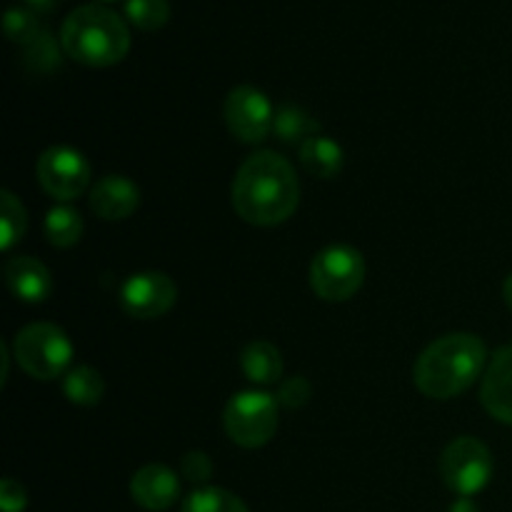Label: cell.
<instances>
[{
  "mask_svg": "<svg viewBox=\"0 0 512 512\" xmlns=\"http://www.w3.org/2000/svg\"><path fill=\"white\" fill-rule=\"evenodd\" d=\"M233 208L245 223L270 228L295 213L300 183L295 168L273 150L253 153L238 168L233 180Z\"/></svg>",
  "mask_w": 512,
  "mask_h": 512,
  "instance_id": "cell-1",
  "label": "cell"
},
{
  "mask_svg": "<svg viewBox=\"0 0 512 512\" xmlns=\"http://www.w3.org/2000/svg\"><path fill=\"white\" fill-rule=\"evenodd\" d=\"M488 363L485 343L473 333H450L430 343L415 360V388L433 400L465 393Z\"/></svg>",
  "mask_w": 512,
  "mask_h": 512,
  "instance_id": "cell-2",
  "label": "cell"
},
{
  "mask_svg": "<svg viewBox=\"0 0 512 512\" xmlns=\"http://www.w3.org/2000/svg\"><path fill=\"white\" fill-rule=\"evenodd\" d=\"M63 50L78 63L105 68L125 58L130 48V30L115 10L88 3L75 8L60 28Z\"/></svg>",
  "mask_w": 512,
  "mask_h": 512,
  "instance_id": "cell-3",
  "label": "cell"
},
{
  "mask_svg": "<svg viewBox=\"0 0 512 512\" xmlns=\"http://www.w3.org/2000/svg\"><path fill=\"white\" fill-rule=\"evenodd\" d=\"M13 355L30 378L53 380L68 370L73 360V343L58 325L33 323L15 335Z\"/></svg>",
  "mask_w": 512,
  "mask_h": 512,
  "instance_id": "cell-4",
  "label": "cell"
},
{
  "mask_svg": "<svg viewBox=\"0 0 512 512\" xmlns=\"http://www.w3.org/2000/svg\"><path fill=\"white\" fill-rule=\"evenodd\" d=\"M223 428L240 448H263L278 430V400L260 390L233 395L225 405Z\"/></svg>",
  "mask_w": 512,
  "mask_h": 512,
  "instance_id": "cell-5",
  "label": "cell"
},
{
  "mask_svg": "<svg viewBox=\"0 0 512 512\" xmlns=\"http://www.w3.org/2000/svg\"><path fill=\"white\" fill-rule=\"evenodd\" d=\"M365 280V260L353 245H330L315 255L310 265V285L315 295L330 303L350 300Z\"/></svg>",
  "mask_w": 512,
  "mask_h": 512,
  "instance_id": "cell-6",
  "label": "cell"
},
{
  "mask_svg": "<svg viewBox=\"0 0 512 512\" xmlns=\"http://www.w3.org/2000/svg\"><path fill=\"white\" fill-rule=\"evenodd\" d=\"M440 475L460 498H473L493 478V455L488 445L470 435L455 438L440 455Z\"/></svg>",
  "mask_w": 512,
  "mask_h": 512,
  "instance_id": "cell-7",
  "label": "cell"
},
{
  "mask_svg": "<svg viewBox=\"0 0 512 512\" xmlns=\"http://www.w3.org/2000/svg\"><path fill=\"white\" fill-rule=\"evenodd\" d=\"M38 183L50 198L73 200L88 188L90 165L80 150L70 145H53L45 150L35 165Z\"/></svg>",
  "mask_w": 512,
  "mask_h": 512,
  "instance_id": "cell-8",
  "label": "cell"
},
{
  "mask_svg": "<svg viewBox=\"0 0 512 512\" xmlns=\"http://www.w3.org/2000/svg\"><path fill=\"white\" fill-rule=\"evenodd\" d=\"M223 115L230 133L240 143H260L273 133V105H270L268 95L253 85H238L230 90L223 105Z\"/></svg>",
  "mask_w": 512,
  "mask_h": 512,
  "instance_id": "cell-9",
  "label": "cell"
},
{
  "mask_svg": "<svg viewBox=\"0 0 512 512\" xmlns=\"http://www.w3.org/2000/svg\"><path fill=\"white\" fill-rule=\"evenodd\" d=\"M178 300V285L165 273H135L120 288V305L128 315L140 320H155L168 313Z\"/></svg>",
  "mask_w": 512,
  "mask_h": 512,
  "instance_id": "cell-10",
  "label": "cell"
},
{
  "mask_svg": "<svg viewBox=\"0 0 512 512\" xmlns=\"http://www.w3.org/2000/svg\"><path fill=\"white\" fill-rule=\"evenodd\" d=\"M480 403L495 420L512 425V345L490 358L480 385Z\"/></svg>",
  "mask_w": 512,
  "mask_h": 512,
  "instance_id": "cell-11",
  "label": "cell"
},
{
  "mask_svg": "<svg viewBox=\"0 0 512 512\" xmlns=\"http://www.w3.org/2000/svg\"><path fill=\"white\" fill-rule=\"evenodd\" d=\"M130 495L140 508L150 512L168 510L180 498V480L168 465H145L130 480Z\"/></svg>",
  "mask_w": 512,
  "mask_h": 512,
  "instance_id": "cell-12",
  "label": "cell"
},
{
  "mask_svg": "<svg viewBox=\"0 0 512 512\" xmlns=\"http://www.w3.org/2000/svg\"><path fill=\"white\" fill-rule=\"evenodd\" d=\"M140 190L123 175H105L90 190V208L103 220H125L138 210Z\"/></svg>",
  "mask_w": 512,
  "mask_h": 512,
  "instance_id": "cell-13",
  "label": "cell"
},
{
  "mask_svg": "<svg viewBox=\"0 0 512 512\" xmlns=\"http://www.w3.org/2000/svg\"><path fill=\"white\" fill-rule=\"evenodd\" d=\"M3 273L10 293L23 303H43L53 290V278H50L48 268L30 255L10 258Z\"/></svg>",
  "mask_w": 512,
  "mask_h": 512,
  "instance_id": "cell-14",
  "label": "cell"
},
{
  "mask_svg": "<svg viewBox=\"0 0 512 512\" xmlns=\"http://www.w3.org/2000/svg\"><path fill=\"white\" fill-rule=\"evenodd\" d=\"M240 368H243L245 378L253 380V383L273 385L283 375V358H280V350L273 343L253 340L240 353Z\"/></svg>",
  "mask_w": 512,
  "mask_h": 512,
  "instance_id": "cell-15",
  "label": "cell"
},
{
  "mask_svg": "<svg viewBox=\"0 0 512 512\" xmlns=\"http://www.w3.org/2000/svg\"><path fill=\"white\" fill-rule=\"evenodd\" d=\"M343 148L328 135H313L300 145V163L315 178H335L343 170Z\"/></svg>",
  "mask_w": 512,
  "mask_h": 512,
  "instance_id": "cell-16",
  "label": "cell"
},
{
  "mask_svg": "<svg viewBox=\"0 0 512 512\" xmlns=\"http://www.w3.org/2000/svg\"><path fill=\"white\" fill-rule=\"evenodd\" d=\"M273 133L275 138L283 140V143H298L303 145L305 140L320 135L318 120L310 118V113H305L298 105H280L275 110L273 120Z\"/></svg>",
  "mask_w": 512,
  "mask_h": 512,
  "instance_id": "cell-17",
  "label": "cell"
},
{
  "mask_svg": "<svg viewBox=\"0 0 512 512\" xmlns=\"http://www.w3.org/2000/svg\"><path fill=\"white\" fill-rule=\"evenodd\" d=\"M63 393L73 405L90 408V405H98L103 400L105 383L98 370L88 368V365H80V368H73L65 375Z\"/></svg>",
  "mask_w": 512,
  "mask_h": 512,
  "instance_id": "cell-18",
  "label": "cell"
},
{
  "mask_svg": "<svg viewBox=\"0 0 512 512\" xmlns=\"http://www.w3.org/2000/svg\"><path fill=\"white\" fill-rule=\"evenodd\" d=\"M83 235V218L68 205H55L45 218V238L55 248H73Z\"/></svg>",
  "mask_w": 512,
  "mask_h": 512,
  "instance_id": "cell-19",
  "label": "cell"
},
{
  "mask_svg": "<svg viewBox=\"0 0 512 512\" xmlns=\"http://www.w3.org/2000/svg\"><path fill=\"white\" fill-rule=\"evenodd\" d=\"M180 512H250L248 505L225 488H198L183 500Z\"/></svg>",
  "mask_w": 512,
  "mask_h": 512,
  "instance_id": "cell-20",
  "label": "cell"
},
{
  "mask_svg": "<svg viewBox=\"0 0 512 512\" xmlns=\"http://www.w3.org/2000/svg\"><path fill=\"white\" fill-rule=\"evenodd\" d=\"M0 200H3V208H0V228H3L0 248L10 250L18 240H23L28 218H25V208L20 205V200L10 190H3Z\"/></svg>",
  "mask_w": 512,
  "mask_h": 512,
  "instance_id": "cell-21",
  "label": "cell"
},
{
  "mask_svg": "<svg viewBox=\"0 0 512 512\" xmlns=\"http://www.w3.org/2000/svg\"><path fill=\"white\" fill-rule=\"evenodd\" d=\"M125 15L140 30H158L168 23L170 3L168 0H128Z\"/></svg>",
  "mask_w": 512,
  "mask_h": 512,
  "instance_id": "cell-22",
  "label": "cell"
},
{
  "mask_svg": "<svg viewBox=\"0 0 512 512\" xmlns=\"http://www.w3.org/2000/svg\"><path fill=\"white\" fill-rule=\"evenodd\" d=\"M5 33L15 43L28 45L40 33L35 13H30L28 8H18V5L8 8V13H5Z\"/></svg>",
  "mask_w": 512,
  "mask_h": 512,
  "instance_id": "cell-23",
  "label": "cell"
},
{
  "mask_svg": "<svg viewBox=\"0 0 512 512\" xmlns=\"http://www.w3.org/2000/svg\"><path fill=\"white\" fill-rule=\"evenodd\" d=\"M28 60L40 70H50L58 65V45L45 30H40L28 43Z\"/></svg>",
  "mask_w": 512,
  "mask_h": 512,
  "instance_id": "cell-24",
  "label": "cell"
},
{
  "mask_svg": "<svg viewBox=\"0 0 512 512\" xmlns=\"http://www.w3.org/2000/svg\"><path fill=\"white\" fill-rule=\"evenodd\" d=\"M310 395H313V388H310L308 380L300 378V375L298 378H288L280 383L278 405H283V408H288V410H298L308 403Z\"/></svg>",
  "mask_w": 512,
  "mask_h": 512,
  "instance_id": "cell-25",
  "label": "cell"
},
{
  "mask_svg": "<svg viewBox=\"0 0 512 512\" xmlns=\"http://www.w3.org/2000/svg\"><path fill=\"white\" fill-rule=\"evenodd\" d=\"M180 470H183L185 480H190V483H205V480H210V475H213V460L205 453H200V450H193V453H188L183 458Z\"/></svg>",
  "mask_w": 512,
  "mask_h": 512,
  "instance_id": "cell-26",
  "label": "cell"
},
{
  "mask_svg": "<svg viewBox=\"0 0 512 512\" xmlns=\"http://www.w3.org/2000/svg\"><path fill=\"white\" fill-rule=\"evenodd\" d=\"M28 505V495L25 488L13 478H5L0 485V508L3 512H23Z\"/></svg>",
  "mask_w": 512,
  "mask_h": 512,
  "instance_id": "cell-27",
  "label": "cell"
},
{
  "mask_svg": "<svg viewBox=\"0 0 512 512\" xmlns=\"http://www.w3.org/2000/svg\"><path fill=\"white\" fill-rule=\"evenodd\" d=\"M23 3L30 13H50V8H53L55 0H23Z\"/></svg>",
  "mask_w": 512,
  "mask_h": 512,
  "instance_id": "cell-28",
  "label": "cell"
},
{
  "mask_svg": "<svg viewBox=\"0 0 512 512\" xmlns=\"http://www.w3.org/2000/svg\"><path fill=\"white\" fill-rule=\"evenodd\" d=\"M450 512H480V510H478V505H475L470 498H460V500H455Z\"/></svg>",
  "mask_w": 512,
  "mask_h": 512,
  "instance_id": "cell-29",
  "label": "cell"
},
{
  "mask_svg": "<svg viewBox=\"0 0 512 512\" xmlns=\"http://www.w3.org/2000/svg\"><path fill=\"white\" fill-rule=\"evenodd\" d=\"M503 298H505V303H508V308L512 310V273L505 278V283H503Z\"/></svg>",
  "mask_w": 512,
  "mask_h": 512,
  "instance_id": "cell-30",
  "label": "cell"
}]
</instances>
